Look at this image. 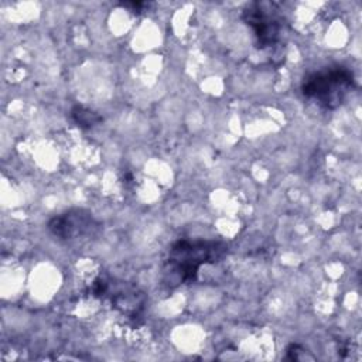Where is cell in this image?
Masks as SVG:
<instances>
[{
    "label": "cell",
    "mask_w": 362,
    "mask_h": 362,
    "mask_svg": "<svg viewBox=\"0 0 362 362\" xmlns=\"http://www.w3.org/2000/svg\"><path fill=\"white\" fill-rule=\"evenodd\" d=\"M120 6L124 8H130L133 13H140L148 4L143 1H126V3H120Z\"/></svg>",
    "instance_id": "ba28073f"
},
{
    "label": "cell",
    "mask_w": 362,
    "mask_h": 362,
    "mask_svg": "<svg viewBox=\"0 0 362 362\" xmlns=\"http://www.w3.org/2000/svg\"><path fill=\"white\" fill-rule=\"evenodd\" d=\"M98 228L99 223L93 218L92 212L83 208H72L64 211L58 215H54L47 223L49 233L62 240H72L93 235Z\"/></svg>",
    "instance_id": "277c9868"
},
{
    "label": "cell",
    "mask_w": 362,
    "mask_h": 362,
    "mask_svg": "<svg viewBox=\"0 0 362 362\" xmlns=\"http://www.w3.org/2000/svg\"><path fill=\"white\" fill-rule=\"evenodd\" d=\"M354 72L344 65H329L307 74L301 81V93L325 110L339 107L355 89Z\"/></svg>",
    "instance_id": "7a4b0ae2"
},
{
    "label": "cell",
    "mask_w": 362,
    "mask_h": 362,
    "mask_svg": "<svg viewBox=\"0 0 362 362\" xmlns=\"http://www.w3.org/2000/svg\"><path fill=\"white\" fill-rule=\"evenodd\" d=\"M69 115H71V119L74 120V123L85 130L100 124L103 120L99 113H96L95 110H90L82 105H75L71 109Z\"/></svg>",
    "instance_id": "8992f818"
},
{
    "label": "cell",
    "mask_w": 362,
    "mask_h": 362,
    "mask_svg": "<svg viewBox=\"0 0 362 362\" xmlns=\"http://www.w3.org/2000/svg\"><path fill=\"white\" fill-rule=\"evenodd\" d=\"M287 358L291 359V361H296V359H300V352L304 351V348L298 344H291L287 346Z\"/></svg>",
    "instance_id": "52a82bcc"
},
{
    "label": "cell",
    "mask_w": 362,
    "mask_h": 362,
    "mask_svg": "<svg viewBox=\"0 0 362 362\" xmlns=\"http://www.w3.org/2000/svg\"><path fill=\"white\" fill-rule=\"evenodd\" d=\"M93 296H103L112 301V305L120 310L123 314L137 315L143 308L146 297L136 287L126 284L124 281L113 283L105 277H98L92 284Z\"/></svg>",
    "instance_id": "5b68a950"
},
{
    "label": "cell",
    "mask_w": 362,
    "mask_h": 362,
    "mask_svg": "<svg viewBox=\"0 0 362 362\" xmlns=\"http://www.w3.org/2000/svg\"><path fill=\"white\" fill-rule=\"evenodd\" d=\"M228 253V245L221 240L180 239L170 249L163 269V280L168 287L195 281L205 264H215Z\"/></svg>",
    "instance_id": "6da1fadb"
},
{
    "label": "cell",
    "mask_w": 362,
    "mask_h": 362,
    "mask_svg": "<svg viewBox=\"0 0 362 362\" xmlns=\"http://www.w3.org/2000/svg\"><path fill=\"white\" fill-rule=\"evenodd\" d=\"M242 20L253 31L257 48H273L281 42L283 17L276 3L252 1L242 10Z\"/></svg>",
    "instance_id": "3957f363"
}]
</instances>
